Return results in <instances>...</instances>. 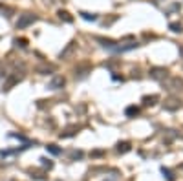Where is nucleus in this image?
Instances as JSON below:
<instances>
[{"mask_svg": "<svg viewBox=\"0 0 183 181\" xmlns=\"http://www.w3.org/2000/svg\"><path fill=\"white\" fill-rule=\"evenodd\" d=\"M64 84H66L64 77H62V75H55L53 79L50 81V90H61Z\"/></svg>", "mask_w": 183, "mask_h": 181, "instance_id": "obj_5", "label": "nucleus"}, {"mask_svg": "<svg viewBox=\"0 0 183 181\" xmlns=\"http://www.w3.org/2000/svg\"><path fill=\"white\" fill-rule=\"evenodd\" d=\"M148 75H150V79L163 81V79L169 75V70H167V68H152L150 72H148Z\"/></svg>", "mask_w": 183, "mask_h": 181, "instance_id": "obj_3", "label": "nucleus"}, {"mask_svg": "<svg viewBox=\"0 0 183 181\" xmlns=\"http://www.w3.org/2000/svg\"><path fill=\"white\" fill-rule=\"evenodd\" d=\"M181 168H183V165H181Z\"/></svg>", "mask_w": 183, "mask_h": 181, "instance_id": "obj_22", "label": "nucleus"}, {"mask_svg": "<svg viewBox=\"0 0 183 181\" xmlns=\"http://www.w3.org/2000/svg\"><path fill=\"white\" fill-rule=\"evenodd\" d=\"M35 20H37V17L33 13H22L20 17H19V20H17V29H26Z\"/></svg>", "mask_w": 183, "mask_h": 181, "instance_id": "obj_1", "label": "nucleus"}, {"mask_svg": "<svg viewBox=\"0 0 183 181\" xmlns=\"http://www.w3.org/2000/svg\"><path fill=\"white\" fill-rule=\"evenodd\" d=\"M81 17L84 19V20H97V15L95 13H88V11H81Z\"/></svg>", "mask_w": 183, "mask_h": 181, "instance_id": "obj_15", "label": "nucleus"}, {"mask_svg": "<svg viewBox=\"0 0 183 181\" xmlns=\"http://www.w3.org/2000/svg\"><path fill=\"white\" fill-rule=\"evenodd\" d=\"M159 101V97L158 95H147V97H143V104L145 106H152V104H156Z\"/></svg>", "mask_w": 183, "mask_h": 181, "instance_id": "obj_10", "label": "nucleus"}, {"mask_svg": "<svg viewBox=\"0 0 183 181\" xmlns=\"http://www.w3.org/2000/svg\"><path fill=\"white\" fill-rule=\"evenodd\" d=\"M125 114H126V117H136L137 114H139V108L137 106H128L125 110Z\"/></svg>", "mask_w": 183, "mask_h": 181, "instance_id": "obj_13", "label": "nucleus"}, {"mask_svg": "<svg viewBox=\"0 0 183 181\" xmlns=\"http://www.w3.org/2000/svg\"><path fill=\"white\" fill-rule=\"evenodd\" d=\"M180 106H181V103H180L178 99H170V101H167V103H165V108H167V110H170V112H172V110H178Z\"/></svg>", "mask_w": 183, "mask_h": 181, "instance_id": "obj_9", "label": "nucleus"}, {"mask_svg": "<svg viewBox=\"0 0 183 181\" xmlns=\"http://www.w3.org/2000/svg\"><path fill=\"white\" fill-rule=\"evenodd\" d=\"M19 81H22V75H19V73L11 75L9 79L4 83V88H2V90H6V92H8V90H11V88H13V84H17Z\"/></svg>", "mask_w": 183, "mask_h": 181, "instance_id": "obj_6", "label": "nucleus"}, {"mask_svg": "<svg viewBox=\"0 0 183 181\" xmlns=\"http://www.w3.org/2000/svg\"><path fill=\"white\" fill-rule=\"evenodd\" d=\"M75 50H77V42L75 40H70V42L66 44V48L59 53V59H62V61H66V59H70L72 55L75 53Z\"/></svg>", "mask_w": 183, "mask_h": 181, "instance_id": "obj_2", "label": "nucleus"}, {"mask_svg": "<svg viewBox=\"0 0 183 181\" xmlns=\"http://www.w3.org/2000/svg\"><path fill=\"white\" fill-rule=\"evenodd\" d=\"M72 157H73V159H79V157H83V152H72Z\"/></svg>", "mask_w": 183, "mask_h": 181, "instance_id": "obj_21", "label": "nucleus"}, {"mask_svg": "<svg viewBox=\"0 0 183 181\" xmlns=\"http://www.w3.org/2000/svg\"><path fill=\"white\" fill-rule=\"evenodd\" d=\"M97 42H101V46H105V48H108V50H112L114 46H116V40H112V39H101V37H95Z\"/></svg>", "mask_w": 183, "mask_h": 181, "instance_id": "obj_7", "label": "nucleus"}, {"mask_svg": "<svg viewBox=\"0 0 183 181\" xmlns=\"http://www.w3.org/2000/svg\"><path fill=\"white\" fill-rule=\"evenodd\" d=\"M40 161H42V165H44V167H48V168H51V167H53V163H51L50 159H46V157H42Z\"/></svg>", "mask_w": 183, "mask_h": 181, "instance_id": "obj_19", "label": "nucleus"}, {"mask_svg": "<svg viewBox=\"0 0 183 181\" xmlns=\"http://www.w3.org/2000/svg\"><path fill=\"white\" fill-rule=\"evenodd\" d=\"M128 150H130V143L128 141H123V143H119L117 145V152L119 154H126Z\"/></svg>", "mask_w": 183, "mask_h": 181, "instance_id": "obj_12", "label": "nucleus"}, {"mask_svg": "<svg viewBox=\"0 0 183 181\" xmlns=\"http://www.w3.org/2000/svg\"><path fill=\"white\" fill-rule=\"evenodd\" d=\"M169 90H183V81L180 77H174L169 84Z\"/></svg>", "mask_w": 183, "mask_h": 181, "instance_id": "obj_8", "label": "nucleus"}, {"mask_svg": "<svg viewBox=\"0 0 183 181\" xmlns=\"http://www.w3.org/2000/svg\"><path fill=\"white\" fill-rule=\"evenodd\" d=\"M0 13H2V15H6V17H11V15L15 13V9L9 8V6H6V4H0Z\"/></svg>", "mask_w": 183, "mask_h": 181, "instance_id": "obj_11", "label": "nucleus"}, {"mask_svg": "<svg viewBox=\"0 0 183 181\" xmlns=\"http://www.w3.org/2000/svg\"><path fill=\"white\" fill-rule=\"evenodd\" d=\"M90 70H92V64H90V62H81L75 68V77L83 79V77H86V75L90 73Z\"/></svg>", "mask_w": 183, "mask_h": 181, "instance_id": "obj_4", "label": "nucleus"}, {"mask_svg": "<svg viewBox=\"0 0 183 181\" xmlns=\"http://www.w3.org/2000/svg\"><path fill=\"white\" fill-rule=\"evenodd\" d=\"M15 42H17V44H20L22 48H26V44H28V40H26V39H20V40H19V39H17V40H15Z\"/></svg>", "mask_w": 183, "mask_h": 181, "instance_id": "obj_20", "label": "nucleus"}, {"mask_svg": "<svg viewBox=\"0 0 183 181\" xmlns=\"http://www.w3.org/2000/svg\"><path fill=\"white\" fill-rule=\"evenodd\" d=\"M169 28H170L174 33H181L183 31V26L180 24V22H170V26H169Z\"/></svg>", "mask_w": 183, "mask_h": 181, "instance_id": "obj_17", "label": "nucleus"}, {"mask_svg": "<svg viewBox=\"0 0 183 181\" xmlns=\"http://www.w3.org/2000/svg\"><path fill=\"white\" fill-rule=\"evenodd\" d=\"M46 150H48V152H50V154H53V156H59V154H61V152H62V150L59 148V146H57V145H48V146H46Z\"/></svg>", "mask_w": 183, "mask_h": 181, "instance_id": "obj_16", "label": "nucleus"}, {"mask_svg": "<svg viewBox=\"0 0 183 181\" xmlns=\"http://www.w3.org/2000/svg\"><path fill=\"white\" fill-rule=\"evenodd\" d=\"M59 19H61V20H64V22H73V17H72L68 11H62V9L59 11Z\"/></svg>", "mask_w": 183, "mask_h": 181, "instance_id": "obj_14", "label": "nucleus"}, {"mask_svg": "<svg viewBox=\"0 0 183 181\" xmlns=\"http://www.w3.org/2000/svg\"><path fill=\"white\" fill-rule=\"evenodd\" d=\"M161 172H163V176H165V178H167L169 181H174V179H176V176H174V174H172L170 170H169V168H165V167H163Z\"/></svg>", "mask_w": 183, "mask_h": 181, "instance_id": "obj_18", "label": "nucleus"}]
</instances>
